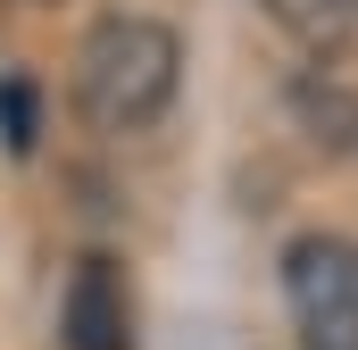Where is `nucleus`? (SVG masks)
<instances>
[{
	"mask_svg": "<svg viewBox=\"0 0 358 350\" xmlns=\"http://www.w3.org/2000/svg\"><path fill=\"white\" fill-rule=\"evenodd\" d=\"M300 50H342L358 34V0H259Z\"/></svg>",
	"mask_w": 358,
	"mask_h": 350,
	"instance_id": "4",
	"label": "nucleus"
},
{
	"mask_svg": "<svg viewBox=\"0 0 358 350\" xmlns=\"http://www.w3.org/2000/svg\"><path fill=\"white\" fill-rule=\"evenodd\" d=\"M283 309L300 350H358V242L300 234L283 242Z\"/></svg>",
	"mask_w": 358,
	"mask_h": 350,
	"instance_id": "2",
	"label": "nucleus"
},
{
	"mask_svg": "<svg viewBox=\"0 0 358 350\" xmlns=\"http://www.w3.org/2000/svg\"><path fill=\"white\" fill-rule=\"evenodd\" d=\"M183 92V34L159 17H100L84 42H76V108H84L92 134H150Z\"/></svg>",
	"mask_w": 358,
	"mask_h": 350,
	"instance_id": "1",
	"label": "nucleus"
},
{
	"mask_svg": "<svg viewBox=\"0 0 358 350\" xmlns=\"http://www.w3.org/2000/svg\"><path fill=\"white\" fill-rule=\"evenodd\" d=\"M59 334L67 350H134V300H125V275L117 259H76L67 275V300H59Z\"/></svg>",
	"mask_w": 358,
	"mask_h": 350,
	"instance_id": "3",
	"label": "nucleus"
}]
</instances>
